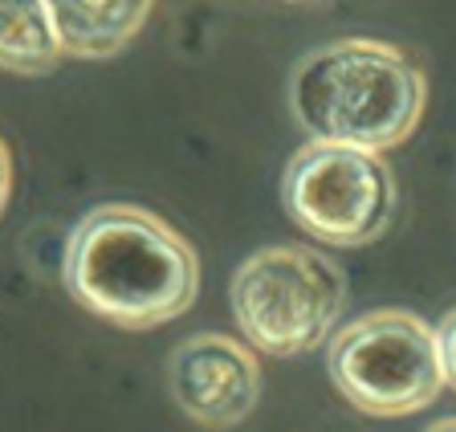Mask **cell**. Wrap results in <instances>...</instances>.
I'll return each mask as SVG.
<instances>
[{"instance_id":"cell-1","label":"cell","mask_w":456,"mask_h":432,"mask_svg":"<svg viewBox=\"0 0 456 432\" xmlns=\"http://www.w3.org/2000/svg\"><path fill=\"white\" fill-rule=\"evenodd\" d=\"M61 281L90 314L126 330H151L196 302L200 257L155 212L98 204L69 232Z\"/></svg>"},{"instance_id":"cell-2","label":"cell","mask_w":456,"mask_h":432,"mask_svg":"<svg viewBox=\"0 0 456 432\" xmlns=\"http://www.w3.org/2000/svg\"><path fill=\"white\" fill-rule=\"evenodd\" d=\"M428 77L403 49L342 37L305 53L289 74V110L310 139L391 151L419 126Z\"/></svg>"},{"instance_id":"cell-3","label":"cell","mask_w":456,"mask_h":432,"mask_svg":"<svg viewBox=\"0 0 456 432\" xmlns=\"http://www.w3.org/2000/svg\"><path fill=\"white\" fill-rule=\"evenodd\" d=\"M232 318L265 355H305L322 346L346 306V273L326 253L269 245L237 269Z\"/></svg>"},{"instance_id":"cell-4","label":"cell","mask_w":456,"mask_h":432,"mask_svg":"<svg viewBox=\"0 0 456 432\" xmlns=\"http://www.w3.org/2000/svg\"><path fill=\"white\" fill-rule=\"evenodd\" d=\"M330 379L367 416H411L440 395L436 330L411 310H370L330 338Z\"/></svg>"},{"instance_id":"cell-5","label":"cell","mask_w":456,"mask_h":432,"mask_svg":"<svg viewBox=\"0 0 456 432\" xmlns=\"http://www.w3.org/2000/svg\"><path fill=\"white\" fill-rule=\"evenodd\" d=\"M281 204L310 237L334 249H359L387 232L395 180L379 151L314 139L285 164Z\"/></svg>"},{"instance_id":"cell-6","label":"cell","mask_w":456,"mask_h":432,"mask_svg":"<svg viewBox=\"0 0 456 432\" xmlns=\"http://www.w3.org/2000/svg\"><path fill=\"white\" fill-rule=\"evenodd\" d=\"M167 387L180 412L200 428H232L261 400V367L245 343L228 335H191L167 359Z\"/></svg>"},{"instance_id":"cell-7","label":"cell","mask_w":456,"mask_h":432,"mask_svg":"<svg viewBox=\"0 0 456 432\" xmlns=\"http://www.w3.org/2000/svg\"><path fill=\"white\" fill-rule=\"evenodd\" d=\"M69 58H114L123 53L151 17L155 0H45Z\"/></svg>"},{"instance_id":"cell-8","label":"cell","mask_w":456,"mask_h":432,"mask_svg":"<svg viewBox=\"0 0 456 432\" xmlns=\"http://www.w3.org/2000/svg\"><path fill=\"white\" fill-rule=\"evenodd\" d=\"M4 29H0V61L12 74H49L61 61L66 45L53 25L45 0H0Z\"/></svg>"},{"instance_id":"cell-9","label":"cell","mask_w":456,"mask_h":432,"mask_svg":"<svg viewBox=\"0 0 456 432\" xmlns=\"http://www.w3.org/2000/svg\"><path fill=\"white\" fill-rule=\"evenodd\" d=\"M436 343H440V359H444V379H448V387L456 392V306L440 318Z\"/></svg>"},{"instance_id":"cell-10","label":"cell","mask_w":456,"mask_h":432,"mask_svg":"<svg viewBox=\"0 0 456 432\" xmlns=\"http://www.w3.org/2000/svg\"><path fill=\"white\" fill-rule=\"evenodd\" d=\"M424 432H456V416H444V420H436V424H428Z\"/></svg>"},{"instance_id":"cell-11","label":"cell","mask_w":456,"mask_h":432,"mask_svg":"<svg viewBox=\"0 0 456 432\" xmlns=\"http://www.w3.org/2000/svg\"><path fill=\"white\" fill-rule=\"evenodd\" d=\"M294 4H305V0H294Z\"/></svg>"}]
</instances>
